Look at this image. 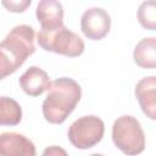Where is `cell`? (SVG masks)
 I'll return each mask as SVG.
<instances>
[{
  "label": "cell",
  "instance_id": "cell-1",
  "mask_svg": "<svg viewBox=\"0 0 156 156\" xmlns=\"http://www.w3.org/2000/svg\"><path fill=\"white\" fill-rule=\"evenodd\" d=\"M82 96L80 85L72 78L61 77L52 80L43 101V116L52 124H61L73 112Z\"/></svg>",
  "mask_w": 156,
  "mask_h": 156
},
{
  "label": "cell",
  "instance_id": "cell-2",
  "mask_svg": "<svg viewBox=\"0 0 156 156\" xmlns=\"http://www.w3.org/2000/svg\"><path fill=\"white\" fill-rule=\"evenodd\" d=\"M35 32L28 24L13 27L0 43V79L16 72L34 54Z\"/></svg>",
  "mask_w": 156,
  "mask_h": 156
},
{
  "label": "cell",
  "instance_id": "cell-3",
  "mask_svg": "<svg viewBox=\"0 0 156 156\" xmlns=\"http://www.w3.org/2000/svg\"><path fill=\"white\" fill-rule=\"evenodd\" d=\"M112 141L127 156H135L145 149V134L139 121L129 115L118 117L112 126Z\"/></svg>",
  "mask_w": 156,
  "mask_h": 156
},
{
  "label": "cell",
  "instance_id": "cell-4",
  "mask_svg": "<svg viewBox=\"0 0 156 156\" xmlns=\"http://www.w3.org/2000/svg\"><path fill=\"white\" fill-rule=\"evenodd\" d=\"M37 41L43 50L68 57H77L84 52V41L65 26L55 30H40Z\"/></svg>",
  "mask_w": 156,
  "mask_h": 156
},
{
  "label": "cell",
  "instance_id": "cell-5",
  "mask_svg": "<svg viewBox=\"0 0 156 156\" xmlns=\"http://www.w3.org/2000/svg\"><path fill=\"white\" fill-rule=\"evenodd\" d=\"M105 124L98 116H83L76 119L68 128L67 136L69 143L80 150H87L95 146L102 139Z\"/></svg>",
  "mask_w": 156,
  "mask_h": 156
},
{
  "label": "cell",
  "instance_id": "cell-6",
  "mask_svg": "<svg viewBox=\"0 0 156 156\" xmlns=\"http://www.w3.org/2000/svg\"><path fill=\"white\" fill-rule=\"evenodd\" d=\"M111 28V17L101 7H91L84 11L80 18V29L90 40H101Z\"/></svg>",
  "mask_w": 156,
  "mask_h": 156
},
{
  "label": "cell",
  "instance_id": "cell-7",
  "mask_svg": "<svg viewBox=\"0 0 156 156\" xmlns=\"http://www.w3.org/2000/svg\"><path fill=\"white\" fill-rule=\"evenodd\" d=\"M0 156H37L32 140L16 132L0 134Z\"/></svg>",
  "mask_w": 156,
  "mask_h": 156
},
{
  "label": "cell",
  "instance_id": "cell-8",
  "mask_svg": "<svg viewBox=\"0 0 156 156\" xmlns=\"http://www.w3.org/2000/svg\"><path fill=\"white\" fill-rule=\"evenodd\" d=\"M35 16L38 22L40 23L41 30H55L63 26V7L60 1H39L35 10Z\"/></svg>",
  "mask_w": 156,
  "mask_h": 156
},
{
  "label": "cell",
  "instance_id": "cell-9",
  "mask_svg": "<svg viewBox=\"0 0 156 156\" xmlns=\"http://www.w3.org/2000/svg\"><path fill=\"white\" fill-rule=\"evenodd\" d=\"M135 98L143 112L150 119L156 118V77L149 76L140 79L135 85Z\"/></svg>",
  "mask_w": 156,
  "mask_h": 156
},
{
  "label": "cell",
  "instance_id": "cell-10",
  "mask_svg": "<svg viewBox=\"0 0 156 156\" xmlns=\"http://www.w3.org/2000/svg\"><path fill=\"white\" fill-rule=\"evenodd\" d=\"M20 87L22 90L29 95V96H39L41 95L45 90H48L50 85V78L48 73L37 67V66H30L18 79Z\"/></svg>",
  "mask_w": 156,
  "mask_h": 156
},
{
  "label": "cell",
  "instance_id": "cell-11",
  "mask_svg": "<svg viewBox=\"0 0 156 156\" xmlns=\"http://www.w3.org/2000/svg\"><path fill=\"white\" fill-rule=\"evenodd\" d=\"M134 62L141 67L152 69L156 66V38L147 37L141 39L133 51Z\"/></svg>",
  "mask_w": 156,
  "mask_h": 156
},
{
  "label": "cell",
  "instance_id": "cell-12",
  "mask_svg": "<svg viewBox=\"0 0 156 156\" xmlns=\"http://www.w3.org/2000/svg\"><path fill=\"white\" fill-rule=\"evenodd\" d=\"M22 119L20 104L9 96H0V126H17Z\"/></svg>",
  "mask_w": 156,
  "mask_h": 156
},
{
  "label": "cell",
  "instance_id": "cell-13",
  "mask_svg": "<svg viewBox=\"0 0 156 156\" xmlns=\"http://www.w3.org/2000/svg\"><path fill=\"white\" fill-rule=\"evenodd\" d=\"M138 21L141 27L149 30L156 28V2L144 1L138 9Z\"/></svg>",
  "mask_w": 156,
  "mask_h": 156
},
{
  "label": "cell",
  "instance_id": "cell-14",
  "mask_svg": "<svg viewBox=\"0 0 156 156\" xmlns=\"http://www.w3.org/2000/svg\"><path fill=\"white\" fill-rule=\"evenodd\" d=\"M1 4H2V6L7 11H10V12H17L18 13V12L26 11V9L28 6H30L32 1L30 0H20V1H12V0H10V1H2Z\"/></svg>",
  "mask_w": 156,
  "mask_h": 156
},
{
  "label": "cell",
  "instance_id": "cell-15",
  "mask_svg": "<svg viewBox=\"0 0 156 156\" xmlns=\"http://www.w3.org/2000/svg\"><path fill=\"white\" fill-rule=\"evenodd\" d=\"M41 156H68V154L61 146L52 145V146H48L46 149H44Z\"/></svg>",
  "mask_w": 156,
  "mask_h": 156
},
{
  "label": "cell",
  "instance_id": "cell-16",
  "mask_svg": "<svg viewBox=\"0 0 156 156\" xmlns=\"http://www.w3.org/2000/svg\"><path fill=\"white\" fill-rule=\"evenodd\" d=\"M90 156H104V155H101V154H93V155H90Z\"/></svg>",
  "mask_w": 156,
  "mask_h": 156
}]
</instances>
